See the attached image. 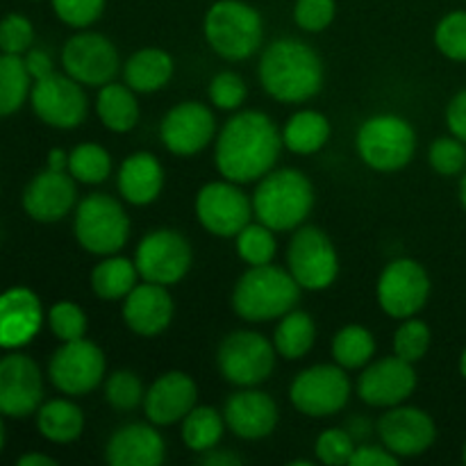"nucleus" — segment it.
Instances as JSON below:
<instances>
[{"mask_svg":"<svg viewBox=\"0 0 466 466\" xmlns=\"http://www.w3.org/2000/svg\"><path fill=\"white\" fill-rule=\"evenodd\" d=\"M350 466H396L399 458L380 446H355L350 455Z\"/></svg>","mask_w":466,"mask_h":466,"instance_id":"8fccbe9b","label":"nucleus"},{"mask_svg":"<svg viewBox=\"0 0 466 466\" xmlns=\"http://www.w3.org/2000/svg\"><path fill=\"white\" fill-rule=\"evenodd\" d=\"M48 168H53V171H68V153H64L62 148L50 150Z\"/></svg>","mask_w":466,"mask_h":466,"instance_id":"5fc2aeb1","label":"nucleus"},{"mask_svg":"<svg viewBox=\"0 0 466 466\" xmlns=\"http://www.w3.org/2000/svg\"><path fill=\"white\" fill-rule=\"evenodd\" d=\"M44 378L32 358L9 353L0 358V414L9 419H25L41 408Z\"/></svg>","mask_w":466,"mask_h":466,"instance_id":"f3484780","label":"nucleus"},{"mask_svg":"<svg viewBox=\"0 0 466 466\" xmlns=\"http://www.w3.org/2000/svg\"><path fill=\"white\" fill-rule=\"evenodd\" d=\"M223 419L226 426L241 440H264L276 431L278 405L264 391L244 390L228 399Z\"/></svg>","mask_w":466,"mask_h":466,"instance_id":"b1692460","label":"nucleus"},{"mask_svg":"<svg viewBox=\"0 0 466 466\" xmlns=\"http://www.w3.org/2000/svg\"><path fill=\"white\" fill-rule=\"evenodd\" d=\"M194 253L191 244L176 230H153L139 241L135 255L139 278L155 285H176L189 273Z\"/></svg>","mask_w":466,"mask_h":466,"instance_id":"9d476101","label":"nucleus"},{"mask_svg":"<svg viewBox=\"0 0 466 466\" xmlns=\"http://www.w3.org/2000/svg\"><path fill=\"white\" fill-rule=\"evenodd\" d=\"M112 157L98 144H80L68 153V173L85 185H100L109 177Z\"/></svg>","mask_w":466,"mask_h":466,"instance_id":"e433bc0d","label":"nucleus"},{"mask_svg":"<svg viewBox=\"0 0 466 466\" xmlns=\"http://www.w3.org/2000/svg\"><path fill=\"white\" fill-rule=\"evenodd\" d=\"M282 135L276 123L264 112L235 114L223 126L217 139V162L218 173L226 180L244 185V182L262 180L280 157Z\"/></svg>","mask_w":466,"mask_h":466,"instance_id":"f257e3e1","label":"nucleus"},{"mask_svg":"<svg viewBox=\"0 0 466 466\" xmlns=\"http://www.w3.org/2000/svg\"><path fill=\"white\" fill-rule=\"evenodd\" d=\"M300 285L289 271L271 264L250 267L232 291V309L244 321L262 323L282 319L299 305Z\"/></svg>","mask_w":466,"mask_h":466,"instance_id":"7ed1b4c3","label":"nucleus"},{"mask_svg":"<svg viewBox=\"0 0 466 466\" xmlns=\"http://www.w3.org/2000/svg\"><path fill=\"white\" fill-rule=\"evenodd\" d=\"M289 399L299 412L308 417H332L350 399L349 376L339 364H317L294 378Z\"/></svg>","mask_w":466,"mask_h":466,"instance_id":"9b49d317","label":"nucleus"},{"mask_svg":"<svg viewBox=\"0 0 466 466\" xmlns=\"http://www.w3.org/2000/svg\"><path fill=\"white\" fill-rule=\"evenodd\" d=\"M376 353V339L362 326H346L332 339V358L341 369H362Z\"/></svg>","mask_w":466,"mask_h":466,"instance_id":"c9c22d12","label":"nucleus"},{"mask_svg":"<svg viewBox=\"0 0 466 466\" xmlns=\"http://www.w3.org/2000/svg\"><path fill=\"white\" fill-rule=\"evenodd\" d=\"M32 77L18 55L0 53V116L18 112L30 98Z\"/></svg>","mask_w":466,"mask_h":466,"instance_id":"72a5a7b5","label":"nucleus"},{"mask_svg":"<svg viewBox=\"0 0 466 466\" xmlns=\"http://www.w3.org/2000/svg\"><path fill=\"white\" fill-rule=\"evenodd\" d=\"M314 205V187L296 168L268 171L253 194V212L273 232L303 226Z\"/></svg>","mask_w":466,"mask_h":466,"instance_id":"20e7f679","label":"nucleus"},{"mask_svg":"<svg viewBox=\"0 0 466 466\" xmlns=\"http://www.w3.org/2000/svg\"><path fill=\"white\" fill-rule=\"evenodd\" d=\"M446 123H449V130L453 132V137H458L460 141L466 144V89L460 91V94L449 103V109H446Z\"/></svg>","mask_w":466,"mask_h":466,"instance_id":"3c124183","label":"nucleus"},{"mask_svg":"<svg viewBox=\"0 0 466 466\" xmlns=\"http://www.w3.org/2000/svg\"><path fill=\"white\" fill-rule=\"evenodd\" d=\"M428 162L440 176H458L466 167L464 141L458 137H440L428 150Z\"/></svg>","mask_w":466,"mask_h":466,"instance_id":"c03bdc74","label":"nucleus"},{"mask_svg":"<svg viewBox=\"0 0 466 466\" xmlns=\"http://www.w3.org/2000/svg\"><path fill=\"white\" fill-rule=\"evenodd\" d=\"M330 137V123L321 112L303 109L287 121L282 130V144L296 155H312L326 146Z\"/></svg>","mask_w":466,"mask_h":466,"instance_id":"7c9ffc66","label":"nucleus"},{"mask_svg":"<svg viewBox=\"0 0 466 466\" xmlns=\"http://www.w3.org/2000/svg\"><path fill=\"white\" fill-rule=\"evenodd\" d=\"M35 44V25L23 14H7L0 21V53L7 55H23Z\"/></svg>","mask_w":466,"mask_h":466,"instance_id":"37998d69","label":"nucleus"},{"mask_svg":"<svg viewBox=\"0 0 466 466\" xmlns=\"http://www.w3.org/2000/svg\"><path fill=\"white\" fill-rule=\"evenodd\" d=\"M96 112L103 126L112 132H130L139 123V103L127 85H107L100 86Z\"/></svg>","mask_w":466,"mask_h":466,"instance_id":"c756f323","label":"nucleus"},{"mask_svg":"<svg viewBox=\"0 0 466 466\" xmlns=\"http://www.w3.org/2000/svg\"><path fill=\"white\" fill-rule=\"evenodd\" d=\"M77 80L68 73H50L48 77L35 80L30 89V103L39 121L46 126L71 130L86 118V94Z\"/></svg>","mask_w":466,"mask_h":466,"instance_id":"ddd939ff","label":"nucleus"},{"mask_svg":"<svg viewBox=\"0 0 466 466\" xmlns=\"http://www.w3.org/2000/svg\"><path fill=\"white\" fill-rule=\"evenodd\" d=\"M23 62H25L27 73H30L32 80H41V77H48L50 73H55L53 59L46 50L41 48H30L23 55Z\"/></svg>","mask_w":466,"mask_h":466,"instance_id":"603ef678","label":"nucleus"},{"mask_svg":"<svg viewBox=\"0 0 466 466\" xmlns=\"http://www.w3.org/2000/svg\"><path fill=\"white\" fill-rule=\"evenodd\" d=\"M217 121H214L212 109L205 107L203 103H187L176 105L162 121V141L173 155L180 157H191L200 153L209 141L214 139Z\"/></svg>","mask_w":466,"mask_h":466,"instance_id":"aec40b11","label":"nucleus"},{"mask_svg":"<svg viewBox=\"0 0 466 466\" xmlns=\"http://www.w3.org/2000/svg\"><path fill=\"white\" fill-rule=\"evenodd\" d=\"M287 264L300 289L308 291L328 289L339 273L335 246L326 232L314 226H303L294 232L287 250Z\"/></svg>","mask_w":466,"mask_h":466,"instance_id":"1a4fd4ad","label":"nucleus"},{"mask_svg":"<svg viewBox=\"0 0 466 466\" xmlns=\"http://www.w3.org/2000/svg\"><path fill=\"white\" fill-rule=\"evenodd\" d=\"M167 458V444L153 426L127 423L107 441L105 460L112 466H157Z\"/></svg>","mask_w":466,"mask_h":466,"instance_id":"a878e982","label":"nucleus"},{"mask_svg":"<svg viewBox=\"0 0 466 466\" xmlns=\"http://www.w3.org/2000/svg\"><path fill=\"white\" fill-rule=\"evenodd\" d=\"M126 85L139 94H153L167 86L173 76L171 55L159 48H141L132 55L123 68Z\"/></svg>","mask_w":466,"mask_h":466,"instance_id":"cd10ccee","label":"nucleus"},{"mask_svg":"<svg viewBox=\"0 0 466 466\" xmlns=\"http://www.w3.org/2000/svg\"><path fill=\"white\" fill-rule=\"evenodd\" d=\"M226 419L209 405H198L182 419V441L196 453L214 449L223 437Z\"/></svg>","mask_w":466,"mask_h":466,"instance_id":"f704fd0d","label":"nucleus"},{"mask_svg":"<svg viewBox=\"0 0 466 466\" xmlns=\"http://www.w3.org/2000/svg\"><path fill=\"white\" fill-rule=\"evenodd\" d=\"M435 44L441 53L455 62H466V12L446 14L435 30Z\"/></svg>","mask_w":466,"mask_h":466,"instance_id":"a19ab883","label":"nucleus"},{"mask_svg":"<svg viewBox=\"0 0 466 466\" xmlns=\"http://www.w3.org/2000/svg\"><path fill=\"white\" fill-rule=\"evenodd\" d=\"M460 371H462V378L466 380V349H464L462 358H460Z\"/></svg>","mask_w":466,"mask_h":466,"instance_id":"bf43d9fd","label":"nucleus"},{"mask_svg":"<svg viewBox=\"0 0 466 466\" xmlns=\"http://www.w3.org/2000/svg\"><path fill=\"white\" fill-rule=\"evenodd\" d=\"M173 319V299L164 285H137L123 303V321L141 337H155L168 328Z\"/></svg>","mask_w":466,"mask_h":466,"instance_id":"393cba45","label":"nucleus"},{"mask_svg":"<svg viewBox=\"0 0 466 466\" xmlns=\"http://www.w3.org/2000/svg\"><path fill=\"white\" fill-rule=\"evenodd\" d=\"M55 464H57V460L41 453H27L23 455V458H18V466H55Z\"/></svg>","mask_w":466,"mask_h":466,"instance_id":"6e6d98bb","label":"nucleus"},{"mask_svg":"<svg viewBox=\"0 0 466 466\" xmlns=\"http://www.w3.org/2000/svg\"><path fill=\"white\" fill-rule=\"evenodd\" d=\"M77 244L94 255H114L130 237V218L116 198L91 194L77 205L73 221Z\"/></svg>","mask_w":466,"mask_h":466,"instance_id":"0eeeda50","label":"nucleus"},{"mask_svg":"<svg viewBox=\"0 0 466 466\" xmlns=\"http://www.w3.org/2000/svg\"><path fill=\"white\" fill-rule=\"evenodd\" d=\"M221 376L237 387H255L267 380L276 367V346L253 330H235L217 350Z\"/></svg>","mask_w":466,"mask_h":466,"instance_id":"6e6552de","label":"nucleus"},{"mask_svg":"<svg viewBox=\"0 0 466 466\" xmlns=\"http://www.w3.org/2000/svg\"><path fill=\"white\" fill-rule=\"evenodd\" d=\"M349 432H350V437H353V440H360V437H367L369 435V423L362 421V419H355V421H350Z\"/></svg>","mask_w":466,"mask_h":466,"instance_id":"4d7b16f0","label":"nucleus"},{"mask_svg":"<svg viewBox=\"0 0 466 466\" xmlns=\"http://www.w3.org/2000/svg\"><path fill=\"white\" fill-rule=\"evenodd\" d=\"M414 387H417V373L412 362H405L394 355L364 369L358 380V396L371 408H394L412 396Z\"/></svg>","mask_w":466,"mask_h":466,"instance_id":"6ab92c4d","label":"nucleus"},{"mask_svg":"<svg viewBox=\"0 0 466 466\" xmlns=\"http://www.w3.org/2000/svg\"><path fill=\"white\" fill-rule=\"evenodd\" d=\"M200 462L208 466H239L244 464V460L239 455L230 453V451H217V446L209 451H205V455L200 458Z\"/></svg>","mask_w":466,"mask_h":466,"instance_id":"864d4df0","label":"nucleus"},{"mask_svg":"<svg viewBox=\"0 0 466 466\" xmlns=\"http://www.w3.org/2000/svg\"><path fill=\"white\" fill-rule=\"evenodd\" d=\"M62 66L85 86H103L118 73V50L98 32H80L62 48Z\"/></svg>","mask_w":466,"mask_h":466,"instance_id":"dca6fc26","label":"nucleus"},{"mask_svg":"<svg viewBox=\"0 0 466 466\" xmlns=\"http://www.w3.org/2000/svg\"><path fill=\"white\" fill-rule=\"evenodd\" d=\"M164 168L153 153H135L118 168V191L132 205H148L162 194Z\"/></svg>","mask_w":466,"mask_h":466,"instance_id":"bb28decb","label":"nucleus"},{"mask_svg":"<svg viewBox=\"0 0 466 466\" xmlns=\"http://www.w3.org/2000/svg\"><path fill=\"white\" fill-rule=\"evenodd\" d=\"M237 253L250 267L271 264V259L276 258V237L271 228L264 223H248L237 235Z\"/></svg>","mask_w":466,"mask_h":466,"instance_id":"4c0bfd02","label":"nucleus"},{"mask_svg":"<svg viewBox=\"0 0 466 466\" xmlns=\"http://www.w3.org/2000/svg\"><path fill=\"white\" fill-rule=\"evenodd\" d=\"M77 198L76 182L68 171L36 173L23 191V209L30 218L39 223H55L66 217Z\"/></svg>","mask_w":466,"mask_h":466,"instance_id":"4be33fe9","label":"nucleus"},{"mask_svg":"<svg viewBox=\"0 0 466 466\" xmlns=\"http://www.w3.org/2000/svg\"><path fill=\"white\" fill-rule=\"evenodd\" d=\"M353 451V437H350L349 431H341V428H330V431L321 432L317 440V446H314V453H317L319 462L328 466L349 464Z\"/></svg>","mask_w":466,"mask_h":466,"instance_id":"a18cd8bd","label":"nucleus"},{"mask_svg":"<svg viewBox=\"0 0 466 466\" xmlns=\"http://www.w3.org/2000/svg\"><path fill=\"white\" fill-rule=\"evenodd\" d=\"M262 16L244 0H217L205 14V39L223 59L250 57L262 46Z\"/></svg>","mask_w":466,"mask_h":466,"instance_id":"39448f33","label":"nucleus"},{"mask_svg":"<svg viewBox=\"0 0 466 466\" xmlns=\"http://www.w3.org/2000/svg\"><path fill=\"white\" fill-rule=\"evenodd\" d=\"M137 264L127 258H109L91 271V287L103 300H121L137 287Z\"/></svg>","mask_w":466,"mask_h":466,"instance_id":"473e14b6","label":"nucleus"},{"mask_svg":"<svg viewBox=\"0 0 466 466\" xmlns=\"http://www.w3.org/2000/svg\"><path fill=\"white\" fill-rule=\"evenodd\" d=\"M196 400H198L196 382L182 371H168L146 391V417L155 426H173L196 408Z\"/></svg>","mask_w":466,"mask_h":466,"instance_id":"5701e85b","label":"nucleus"},{"mask_svg":"<svg viewBox=\"0 0 466 466\" xmlns=\"http://www.w3.org/2000/svg\"><path fill=\"white\" fill-rule=\"evenodd\" d=\"M431 296V278L414 259H394L378 280V303L394 319H410L421 312Z\"/></svg>","mask_w":466,"mask_h":466,"instance_id":"4468645a","label":"nucleus"},{"mask_svg":"<svg viewBox=\"0 0 466 466\" xmlns=\"http://www.w3.org/2000/svg\"><path fill=\"white\" fill-rule=\"evenodd\" d=\"M358 153L373 171L391 173L408 167L417 150V132L396 114H376L358 130Z\"/></svg>","mask_w":466,"mask_h":466,"instance_id":"423d86ee","label":"nucleus"},{"mask_svg":"<svg viewBox=\"0 0 466 466\" xmlns=\"http://www.w3.org/2000/svg\"><path fill=\"white\" fill-rule=\"evenodd\" d=\"M314 341H317V328H314L312 317L308 312H299V309L287 312L273 335L276 353L285 360L305 358L312 350Z\"/></svg>","mask_w":466,"mask_h":466,"instance_id":"2f4dec72","label":"nucleus"},{"mask_svg":"<svg viewBox=\"0 0 466 466\" xmlns=\"http://www.w3.org/2000/svg\"><path fill=\"white\" fill-rule=\"evenodd\" d=\"M259 82L280 103H303L321 91L323 62L312 46L285 36L262 53Z\"/></svg>","mask_w":466,"mask_h":466,"instance_id":"f03ea898","label":"nucleus"},{"mask_svg":"<svg viewBox=\"0 0 466 466\" xmlns=\"http://www.w3.org/2000/svg\"><path fill=\"white\" fill-rule=\"evenodd\" d=\"M248 89L241 76L232 71H223L212 77L209 82V100L217 105L218 109H237L244 105Z\"/></svg>","mask_w":466,"mask_h":466,"instance_id":"49530a36","label":"nucleus"},{"mask_svg":"<svg viewBox=\"0 0 466 466\" xmlns=\"http://www.w3.org/2000/svg\"><path fill=\"white\" fill-rule=\"evenodd\" d=\"M378 432L387 451L396 458H414L435 444L437 426L431 414L419 408H400L394 405L390 412L382 414Z\"/></svg>","mask_w":466,"mask_h":466,"instance_id":"a211bd4d","label":"nucleus"},{"mask_svg":"<svg viewBox=\"0 0 466 466\" xmlns=\"http://www.w3.org/2000/svg\"><path fill=\"white\" fill-rule=\"evenodd\" d=\"M335 12V0H296L294 21L300 30L321 32L330 25Z\"/></svg>","mask_w":466,"mask_h":466,"instance_id":"09e8293b","label":"nucleus"},{"mask_svg":"<svg viewBox=\"0 0 466 466\" xmlns=\"http://www.w3.org/2000/svg\"><path fill=\"white\" fill-rule=\"evenodd\" d=\"M431 349V328L417 319H405L394 335V353L405 362H419Z\"/></svg>","mask_w":466,"mask_h":466,"instance_id":"ea45409f","label":"nucleus"},{"mask_svg":"<svg viewBox=\"0 0 466 466\" xmlns=\"http://www.w3.org/2000/svg\"><path fill=\"white\" fill-rule=\"evenodd\" d=\"M105 353L89 339L62 341L48 362V378L62 394L85 396L105 378Z\"/></svg>","mask_w":466,"mask_h":466,"instance_id":"f8f14e48","label":"nucleus"},{"mask_svg":"<svg viewBox=\"0 0 466 466\" xmlns=\"http://www.w3.org/2000/svg\"><path fill=\"white\" fill-rule=\"evenodd\" d=\"M48 326L59 341H76L85 337L86 317L80 305L71 300H59L50 308Z\"/></svg>","mask_w":466,"mask_h":466,"instance_id":"79ce46f5","label":"nucleus"},{"mask_svg":"<svg viewBox=\"0 0 466 466\" xmlns=\"http://www.w3.org/2000/svg\"><path fill=\"white\" fill-rule=\"evenodd\" d=\"M146 399L144 382L135 371H114L105 382V400L116 412H132Z\"/></svg>","mask_w":466,"mask_h":466,"instance_id":"58836bf2","label":"nucleus"},{"mask_svg":"<svg viewBox=\"0 0 466 466\" xmlns=\"http://www.w3.org/2000/svg\"><path fill=\"white\" fill-rule=\"evenodd\" d=\"M44 326L39 296L27 287H12L0 294V349L18 350L30 344Z\"/></svg>","mask_w":466,"mask_h":466,"instance_id":"412c9836","label":"nucleus"},{"mask_svg":"<svg viewBox=\"0 0 466 466\" xmlns=\"http://www.w3.org/2000/svg\"><path fill=\"white\" fill-rule=\"evenodd\" d=\"M36 428L53 444H71L85 431V414L71 400L55 399L36 410Z\"/></svg>","mask_w":466,"mask_h":466,"instance_id":"c85d7f7f","label":"nucleus"},{"mask_svg":"<svg viewBox=\"0 0 466 466\" xmlns=\"http://www.w3.org/2000/svg\"><path fill=\"white\" fill-rule=\"evenodd\" d=\"M196 217L212 235L237 237L250 223L253 200L237 182H209L196 196Z\"/></svg>","mask_w":466,"mask_h":466,"instance_id":"2eb2a0df","label":"nucleus"},{"mask_svg":"<svg viewBox=\"0 0 466 466\" xmlns=\"http://www.w3.org/2000/svg\"><path fill=\"white\" fill-rule=\"evenodd\" d=\"M5 446V426H3V414H0V451Z\"/></svg>","mask_w":466,"mask_h":466,"instance_id":"052dcab7","label":"nucleus"},{"mask_svg":"<svg viewBox=\"0 0 466 466\" xmlns=\"http://www.w3.org/2000/svg\"><path fill=\"white\" fill-rule=\"evenodd\" d=\"M53 9L66 25L89 27L103 16L105 0H53Z\"/></svg>","mask_w":466,"mask_h":466,"instance_id":"de8ad7c7","label":"nucleus"},{"mask_svg":"<svg viewBox=\"0 0 466 466\" xmlns=\"http://www.w3.org/2000/svg\"><path fill=\"white\" fill-rule=\"evenodd\" d=\"M460 200H462V208H464V212H466V173H464L462 182H460Z\"/></svg>","mask_w":466,"mask_h":466,"instance_id":"13d9d810","label":"nucleus"},{"mask_svg":"<svg viewBox=\"0 0 466 466\" xmlns=\"http://www.w3.org/2000/svg\"><path fill=\"white\" fill-rule=\"evenodd\" d=\"M462 458H464V464H466V444H464V453H462Z\"/></svg>","mask_w":466,"mask_h":466,"instance_id":"680f3d73","label":"nucleus"}]
</instances>
